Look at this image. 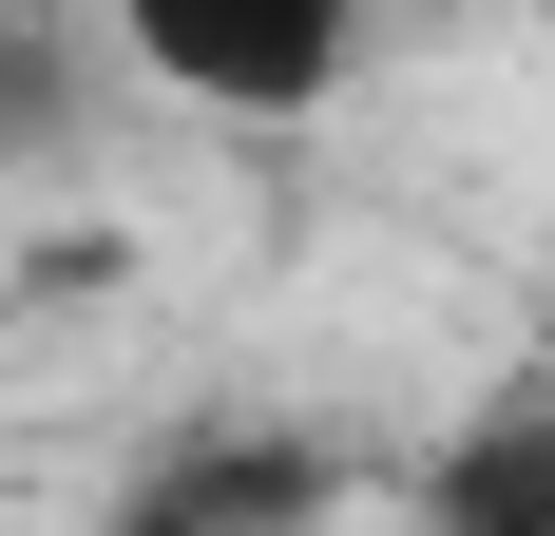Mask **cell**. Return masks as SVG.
I'll use <instances>...</instances> for the list:
<instances>
[{"instance_id": "obj_5", "label": "cell", "mask_w": 555, "mask_h": 536, "mask_svg": "<svg viewBox=\"0 0 555 536\" xmlns=\"http://www.w3.org/2000/svg\"><path fill=\"white\" fill-rule=\"evenodd\" d=\"M115 536H154V518H115Z\"/></svg>"}, {"instance_id": "obj_1", "label": "cell", "mask_w": 555, "mask_h": 536, "mask_svg": "<svg viewBox=\"0 0 555 536\" xmlns=\"http://www.w3.org/2000/svg\"><path fill=\"white\" fill-rule=\"evenodd\" d=\"M115 39L211 115H326L364 58V0H115Z\"/></svg>"}, {"instance_id": "obj_4", "label": "cell", "mask_w": 555, "mask_h": 536, "mask_svg": "<svg viewBox=\"0 0 555 536\" xmlns=\"http://www.w3.org/2000/svg\"><path fill=\"white\" fill-rule=\"evenodd\" d=\"M39 135H77V39L39 0H0V154H39Z\"/></svg>"}, {"instance_id": "obj_2", "label": "cell", "mask_w": 555, "mask_h": 536, "mask_svg": "<svg viewBox=\"0 0 555 536\" xmlns=\"http://www.w3.org/2000/svg\"><path fill=\"white\" fill-rule=\"evenodd\" d=\"M115 518H154V536H326L345 518V460L307 422H192Z\"/></svg>"}, {"instance_id": "obj_3", "label": "cell", "mask_w": 555, "mask_h": 536, "mask_svg": "<svg viewBox=\"0 0 555 536\" xmlns=\"http://www.w3.org/2000/svg\"><path fill=\"white\" fill-rule=\"evenodd\" d=\"M422 536H555V383L537 403H479L422 460Z\"/></svg>"}]
</instances>
